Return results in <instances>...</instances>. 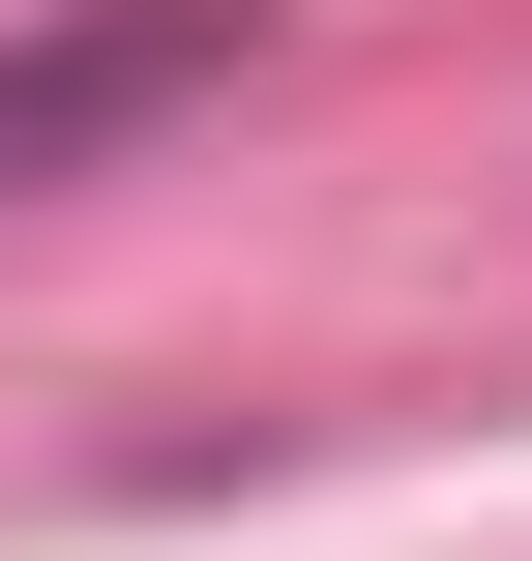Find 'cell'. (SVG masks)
Wrapping results in <instances>:
<instances>
[{
	"label": "cell",
	"mask_w": 532,
	"mask_h": 561,
	"mask_svg": "<svg viewBox=\"0 0 532 561\" xmlns=\"http://www.w3.org/2000/svg\"><path fill=\"white\" fill-rule=\"evenodd\" d=\"M237 59H267L237 0H59V30H0V207L89 178V148H148V118H207Z\"/></svg>",
	"instance_id": "cell-1"
}]
</instances>
